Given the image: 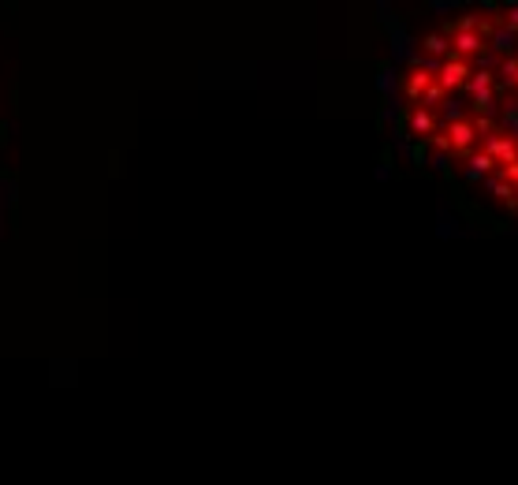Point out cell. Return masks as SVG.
Returning <instances> with one entry per match:
<instances>
[{"instance_id": "cell-11", "label": "cell", "mask_w": 518, "mask_h": 485, "mask_svg": "<svg viewBox=\"0 0 518 485\" xmlns=\"http://www.w3.org/2000/svg\"><path fill=\"white\" fill-rule=\"evenodd\" d=\"M474 112H477V116H489V120H496V116L503 112V101L496 97V90H485V94H477V97H474Z\"/></svg>"}, {"instance_id": "cell-21", "label": "cell", "mask_w": 518, "mask_h": 485, "mask_svg": "<svg viewBox=\"0 0 518 485\" xmlns=\"http://www.w3.org/2000/svg\"><path fill=\"white\" fill-rule=\"evenodd\" d=\"M436 172H451V153H433V161H429Z\"/></svg>"}, {"instance_id": "cell-24", "label": "cell", "mask_w": 518, "mask_h": 485, "mask_svg": "<svg viewBox=\"0 0 518 485\" xmlns=\"http://www.w3.org/2000/svg\"><path fill=\"white\" fill-rule=\"evenodd\" d=\"M377 12H381L384 23H392V4H388V0H381V4H377ZM392 26H395V23H392Z\"/></svg>"}, {"instance_id": "cell-3", "label": "cell", "mask_w": 518, "mask_h": 485, "mask_svg": "<svg viewBox=\"0 0 518 485\" xmlns=\"http://www.w3.org/2000/svg\"><path fill=\"white\" fill-rule=\"evenodd\" d=\"M474 75V64L470 60H455V56H447L444 60V71L436 75V86H440L444 94H455L466 86V78Z\"/></svg>"}, {"instance_id": "cell-2", "label": "cell", "mask_w": 518, "mask_h": 485, "mask_svg": "<svg viewBox=\"0 0 518 485\" xmlns=\"http://www.w3.org/2000/svg\"><path fill=\"white\" fill-rule=\"evenodd\" d=\"M417 53H422V42H414L411 37V31H406L403 23H395L392 26V64L395 67H411L414 60H417Z\"/></svg>"}, {"instance_id": "cell-7", "label": "cell", "mask_w": 518, "mask_h": 485, "mask_svg": "<svg viewBox=\"0 0 518 485\" xmlns=\"http://www.w3.org/2000/svg\"><path fill=\"white\" fill-rule=\"evenodd\" d=\"M433 83H436V78H433L429 71H422V67H411V71H406V83H403V94H406V97H411V101L417 105Z\"/></svg>"}, {"instance_id": "cell-20", "label": "cell", "mask_w": 518, "mask_h": 485, "mask_svg": "<svg viewBox=\"0 0 518 485\" xmlns=\"http://www.w3.org/2000/svg\"><path fill=\"white\" fill-rule=\"evenodd\" d=\"M500 180H503V183H511L515 191H518V161H515V164H507V168H500Z\"/></svg>"}, {"instance_id": "cell-12", "label": "cell", "mask_w": 518, "mask_h": 485, "mask_svg": "<svg viewBox=\"0 0 518 485\" xmlns=\"http://www.w3.org/2000/svg\"><path fill=\"white\" fill-rule=\"evenodd\" d=\"M492 168H496V161L481 150V153H470V157H466V168H463V172L477 176V180H489V176H492Z\"/></svg>"}, {"instance_id": "cell-19", "label": "cell", "mask_w": 518, "mask_h": 485, "mask_svg": "<svg viewBox=\"0 0 518 485\" xmlns=\"http://www.w3.org/2000/svg\"><path fill=\"white\" fill-rule=\"evenodd\" d=\"M503 26L518 34V4H507V8H503Z\"/></svg>"}, {"instance_id": "cell-5", "label": "cell", "mask_w": 518, "mask_h": 485, "mask_svg": "<svg viewBox=\"0 0 518 485\" xmlns=\"http://www.w3.org/2000/svg\"><path fill=\"white\" fill-rule=\"evenodd\" d=\"M447 138H451V153L455 157H470L474 146H477V131H474V120H463V124H451L444 127Z\"/></svg>"}, {"instance_id": "cell-15", "label": "cell", "mask_w": 518, "mask_h": 485, "mask_svg": "<svg viewBox=\"0 0 518 485\" xmlns=\"http://www.w3.org/2000/svg\"><path fill=\"white\" fill-rule=\"evenodd\" d=\"M500 131L518 138V101H503V112H500Z\"/></svg>"}, {"instance_id": "cell-13", "label": "cell", "mask_w": 518, "mask_h": 485, "mask_svg": "<svg viewBox=\"0 0 518 485\" xmlns=\"http://www.w3.org/2000/svg\"><path fill=\"white\" fill-rule=\"evenodd\" d=\"M485 90H496V86H492V71H474L470 78H466V86H463V94H470V97L485 94Z\"/></svg>"}, {"instance_id": "cell-18", "label": "cell", "mask_w": 518, "mask_h": 485, "mask_svg": "<svg viewBox=\"0 0 518 485\" xmlns=\"http://www.w3.org/2000/svg\"><path fill=\"white\" fill-rule=\"evenodd\" d=\"M455 232H459V228H455L451 213H447V210H440V216H436V235H440V239H451Z\"/></svg>"}, {"instance_id": "cell-23", "label": "cell", "mask_w": 518, "mask_h": 485, "mask_svg": "<svg viewBox=\"0 0 518 485\" xmlns=\"http://www.w3.org/2000/svg\"><path fill=\"white\" fill-rule=\"evenodd\" d=\"M377 180H381V183H388V180H392V161H384L381 168H377Z\"/></svg>"}, {"instance_id": "cell-8", "label": "cell", "mask_w": 518, "mask_h": 485, "mask_svg": "<svg viewBox=\"0 0 518 485\" xmlns=\"http://www.w3.org/2000/svg\"><path fill=\"white\" fill-rule=\"evenodd\" d=\"M515 49H518V34H515V31H507V26H496L492 37H489V53H500L503 60H511V56H515Z\"/></svg>"}, {"instance_id": "cell-6", "label": "cell", "mask_w": 518, "mask_h": 485, "mask_svg": "<svg viewBox=\"0 0 518 485\" xmlns=\"http://www.w3.org/2000/svg\"><path fill=\"white\" fill-rule=\"evenodd\" d=\"M406 127H411L414 142H429V138L440 131V120H436V112H429V108H414L411 120H406Z\"/></svg>"}, {"instance_id": "cell-1", "label": "cell", "mask_w": 518, "mask_h": 485, "mask_svg": "<svg viewBox=\"0 0 518 485\" xmlns=\"http://www.w3.org/2000/svg\"><path fill=\"white\" fill-rule=\"evenodd\" d=\"M447 42H451L455 60H477L481 53H489V42H485L481 34H474V31H451Z\"/></svg>"}, {"instance_id": "cell-4", "label": "cell", "mask_w": 518, "mask_h": 485, "mask_svg": "<svg viewBox=\"0 0 518 485\" xmlns=\"http://www.w3.org/2000/svg\"><path fill=\"white\" fill-rule=\"evenodd\" d=\"M481 142H485V153H489L500 168H507V164H515V161H518V146H515V138H511V135L496 131V135H489V138H481Z\"/></svg>"}, {"instance_id": "cell-16", "label": "cell", "mask_w": 518, "mask_h": 485, "mask_svg": "<svg viewBox=\"0 0 518 485\" xmlns=\"http://www.w3.org/2000/svg\"><path fill=\"white\" fill-rule=\"evenodd\" d=\"M496 71L503 75V86L518 90V56H511V60H500V67H496Z\"/></svg>"}, {"instance_id": "cell-22", "label": "cell", "mask_w": 518, "mask_h": 485, "mask_svg": "<svg viewBox=\"0 0 518 485\" xmlns=\"http://www.w3.org/2000/svg\"><path fill=\"white\" fill-rule=\"evenodd\" d=\"M433 12H459V0H433Z\"/></svg>"}, {"instance_id": "cell-17", "label": "cell", "mask_w": 518, "mask_h": 485, "mask_svg": "<svg viewBox=\"0 0 518 485\" xmlns=\"http://www.w3.org/2000/svg\"><path fill=\"white\" fill-rule=\"evenodd\" d=\"M399 120H406L403 116V108H399V97H395V101H384V108H381V124H399Z\"/></svg>"}, {"instance_id": "cell-14", "label": "cell", "mask_w": 518, "mask_h": 485, "mask_svg": "<svg viewBox=\"0 0 518 485\" xmlns=\"http://www.w3.org/2000/svg\"><path fill=\"white\" fill-rule=\"evenodd\" d=\"M485 191H489L492 198H500L503 205H507V202H515V194H518L511 183H503V180H500V176H489V180H485Z\"/></svg>"}, {"instance_id": "cell-10", "label": "cell", "mask_w": 518, "mask_h": 485, "mask_svg": "<svg viewBox=\"0 0 518 485\" xmlns=\"http://www.w3.org/2000/svg\"><path fill=\"white\" fill-rule=\"evenodd\" d=\"M422 53H425V56H440V60H447V56H451V42H447L444 31L425 34V37H422Z\"/></svg>"}, {"instance_id": "cell-9", "label": "cell", "mask_w": 518, "mask_h": 485, "mask_svg": "<svg viewBox=\"0 0 518 485\" xmlns=\"http://www.w3.org/2000/svg\"><path fill=\"white\" fill-rule=\"evenodd\" d=\"M377 90L384 94V101H395V90H399V67L384 64L381 71H377Z\"/></svg>"}]
</instances>
